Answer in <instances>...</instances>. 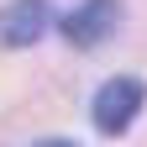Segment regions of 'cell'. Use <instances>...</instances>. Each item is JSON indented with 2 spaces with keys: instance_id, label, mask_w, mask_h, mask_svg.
Masks as SVG:
<instances>
[{
  "instance_id": "obj_4",
  "label": "cell",
  "mask_w": 147,
  "mask_h": 147,
  "mask_svg": "<svg viewBox=\"0 0 147 147\" xmlns=\"http://www.w3.org/2000/svg\"><path fill=\"white\" fill-rule=\"evenodd\" d=\"M37 147H74V142H58V137H53V142H37Z\"/></svg>"
},
{
  "instance_id": "obj_2",
  "label": "cell",
  "mask_w": 147,
  "mask_h": 147,
  "mask_svg": "<svg viewBox=\"0 0 147 147\" xmlns=\"http://www.w3.org/2000/svg\"><path fill=\"white\" fill-rule=\"evenodd\" d=\"M116 26H121V0H79L63 16V37L74 47H100L116 37Z\"/></svg>"
},
{
  "instance_id": "obj_3",
  "label": "cell",
  "mask_w": 147,
  "mask_h": 147,
  "mask_svg": "<svg viewBox=\"0 0 147 147\" xmlns=\"http://www.w3.org/2000/svg\"><path fill=\"white\" fill-rule=\"evenodd\" d=\"M47 26V0H16V5L0 16V37H5V47H26L37 42Z\"/></svg>"
},
{
  "instance_id": "obj_1",
  "label": "cell",
  "mask_w": 147,
  "mask_h": 147,
  "mask_svg": "<svg viewBox=\"0 0 147 147\" xmlns=\"http://www.w3.org/2000/svg\"><path fill=\"white\" fill-rule=\"evenodd\" d=\"M147 100V84L137 79V74H121V79H110L100 95H95V126L105 137H121L126 126L137 121V110Z\"/></svg>"
}]
</instances>
